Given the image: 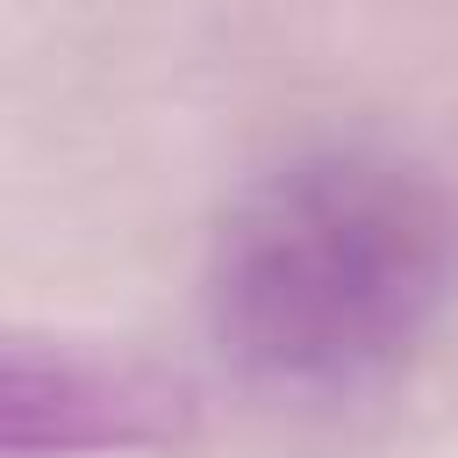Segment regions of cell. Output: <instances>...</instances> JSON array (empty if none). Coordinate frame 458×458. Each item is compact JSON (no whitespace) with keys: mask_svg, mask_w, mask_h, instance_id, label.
<instances>
[{"mask_svg":"<svg viewBox=\"0 0 458 458\" xmlns=\"http://www.w3.org/2000/svg\"><path fill=\"white\" fill-rule=\"evenodd\" d=\"M200 429L186 372L57 329L0 322V458H114L179 451Z\"/></svg>","mask_w":458,"mask_h":458,"instance_id":"7a4b0ae2","label":"cell"},{"mask_svg":"<svg viewBox=\"0 0 458 458\" xmlns=\"http://www.w3.org/2000/svg\"><path fill=\"white\" fill-rule=\"evenodd\" d=\"M451 279V186L386 143H315L222 208L208 243V329L258 386L351 394L429 336Z\"/></svg>","mask_w":458,"mask_h":458,"instance_id":"6da1fadb","label":"cell"}]
</instances>
